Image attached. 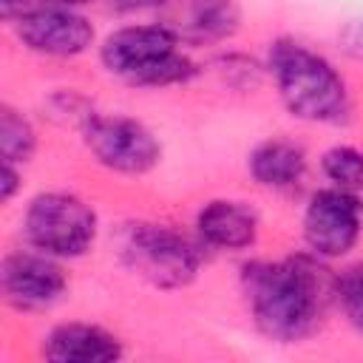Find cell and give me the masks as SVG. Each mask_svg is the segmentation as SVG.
Listing matches in <instances>:
<instances>
[{"label": "cell", "instance_id": "8fae6325", "mask_svg": "<svg viewBox=\"0 0 363 363\" xmlns=\"http://www.w3.org/2000/svg\"><path fill=\"white\" fill-rule=\"evenodd\" d=\"M196 230L204 244L218 250H244L255 244L258 216L244 201L216 199L204 204L196 216Z\"/></svg>", "mask_w": 363, "mask_h": 363}, {"label": "cell", "instance_id": "6da1fadb", "mask_svg": "<svg viewBox=\"0 0 363 363\" xmlns=\"http://www.w3.org/2000/svg\"><path fill=\"white\" fill-rule=\"evenodd\" d=\"M241 286L261 335L278 343H298L318 332L326 306L337 298V278L309 255L284 261H250L241 267Z\"/></svg>", "mask_w": 363, "mask_h": 363}, {"label": "cell", "instance_id": "9c48e42d", "mask_svg": "<svg viewBox=\"0 0 363 363\" xmlns=\"http://www.w3.org/2000/svg\"><path fill=\"white\" fill-rule=\"evenodd\" d=\"M14 31L26 48L45 57H77L94 43V26L74 9L28 11L14 20Z\"/></svg>", "mask_w": 363, "mask_h": 363}, {"label": "cell", "instance_id": "52a82bcc", "mask_svg": "<svg viewBox=\"0 0 363 363\" xmlns=\"http://www.w3.org/2000/svg\"><path fill=\"white\" fill-rule=\"evenodd\" d=\"M3 298L23 312L54 306L65 292V272L48 252H9L0 267Z\"/></svg>", "mask_w": 363, "mask_h": 363}, {"label": "cell", "instance_id": "4fadbf2b", "mask_svg": "<svg viewBox=\"0 0 363 363\" xmlns=\"http://www.w3.org/2000/svg\"><path fill=\"white\" fill-rule=\"evenodd\" d=\"M241 26L235 0H187L182 17V37L193 43H221Z\"/></svg>", "mask_w": 363, "mask_h": 363}, {"label": "cell", "instance_id": "ffe728a7", "mask_svg": "<svg viewBox=\"0 0 363 363\" xmlns=\"http://www.w3.org/2000/svg\"><path fill=\"white\" fill-rule=\"evenodd\" d=\"M20 187V173L14 170V162H3L0 167V201H11Z\"/></svg>", "mask_w": 363, "mask_h": 363}, {"label": "cell", "instance_id": "277c9868", "mask_svg": "<svg viewBox=\"0 0 363 363\" xmlns=\"http://www.w3.org/2000/svg\"><path fill=\"white\" fill-rule=\"evenodd\" d=\"M23 233L40 252L54 258H79L96 238V213L74 193H40L26 207Z\"/></svg>", "mask_w": 363, "mask_h": 363}, {"label": "cell", "instance_id": "30bf717a", "mask_svg": "<svg viewBox=\"0 0 363 363\" xmlns=\"http://www.w3.org/2000/svg\"><path fill=\"white\" fill-rule=\"evenodd\" d=\"M43 354L54 363H113L122 357V340L94 323H60L43 340Z\"/></svg>", "mask_w": 363, "mask_h": 363}, {"label": "cell", "instance_id": "5b68a950", "mask_svg": "<svg viewBox=\"0 0 363 363\" xmlns=\"http://www.w3.org/2000/svg\"><path fill=\"white\" fill-rule=\"evenodd\" d=\"M82 139L94 159L116 173L139 176L156 167L162 159V145L156 142V136L142 122L128 116L91 113L82 125Z\"/></svg>", "mask_w": 363, "mask_h": 363}, {"label": "cell", "instance_id": "8992f818", "mask_svg": "<svg viewBox=\"0 0 363 363\" xmlns=\"http://www.w3.org/2000/svg\"><path fill=\"white\" fill-rule=\"evenodd\" d=\"M360 201L352 190L323 187L303 210V241L318 258H340L360 238Z\"/></svg>", "mask_w": 363, "mask_h": 363}, {"label": "cell", "instance_id": "9a60e30c", "mask_svg": "<svg viewBox=\"0 0 363 363\" xmlns=\"http://www.w3.org/2000/svg\"><path fill=\"white\" fill-rule=\"evenodd\" d=\"M320 170L335 187H343L352 193L363 190V153L357 147H349V145L329 147L320 159Z\"/></svg>", "mask_w": 363, "mask_h": 363}, {"label": "cell", "instance_id": "d6986e66", "mask_svg": "<svg viewBox=\"0 0 363 363\" xmlns=\"http://www.w3.org/2000/svg\"><path fill=\"white\" fill-rule=\"evenodd\" d=\"M340 48L352 60H363V20H352L340 31Z\"/></svg>", "mask_w": 363, "mask_h": 363}, {"label": "cell", "instance_id": "7a4b0ae2", "mask_svg": "<svg viewBox=\"0 0 363 363\" xmlns=\"http://www.w3.org/2000/svg\"><path fill=\"white\" fill-rule=\"evenodd\" d=\"M267 68L275 79L284 108L303 119L320 125H337L349 119L352 102L343 77L306 45L281 37L269 45Z\"/></svg>", "mask_w": 363, "mask_h": 363}, {"label": "cell", "instance_id": "ba28073f", "mask_svg": "<svg viewBox=\"0 0 363 363\" xmlns=\"http://www.w3.org/2000/svg\"><path fill=\"white\" fill-rule=\"evenodd\" d=\"M176 45H179V31L170 26H159V23L156 26H125L105 37L99 48V60L111 74L133 82L145 68L173 54Z\"/></svg>", "mask_w": 363, "mask_h": 363}, {"label": "cell", "instance_id": "7c38bea8", "mask_svg": "<svg viewBox=\"0 0 363 363\" xmlns=\"http://www.w3.org/2000/svg\"><path fill=\"white\" fill-rule=\"evenodd\" d=\"M250 173L264 187L286 190L303 179L306 156L295 142L267 139V142L255 145V150L250 153Z\"/></svg>", "mask_w": 363, "mask_h": 363}, {"label": "cell", "instance_id": "e0dca14e", "mask_svg": "<svg viewBox=\"0 0 363 363\" xmlns=\"http://www.w3.org/2000/svg\"><path fill=\"white\" fill-rule=\"evenodd\" d=\"M218 65H221V74H224V79L230 85H235V88H252V85H258L261 71H258V65L252 60L238 57V54H230V57H221Z\"/></svg>", "mask_w": 363, "mask_h": 363}, {"label": "cell", "instance_id": "2e32d148", "mask_svg": "<svg viewBox=\"0 0 363 363\" xmlns=\"http://www.w3.org/2000/svg\"><path fill=\"white\" fill-rule=\"evenodd\" d=\"M337 301L346 320L363 332V264H354L337 275Z\"/></svg>", "mask_w": 363, "mask_h": 363}, {"label": "cell", "instance_id": "44dd1931", "mask_svg": "<svg viewBox=\"0 0 363 363\" xmlns=\"http://www.w3.org/2000/svg\"><path fill=\"white\" fill-rule=\"evenodd\" d=\"M113 11H122V14H133V11H153V9H162L167 6L170 0H108Z\"/></svg>", "mask_w": 363, "mask_h": 363}, {"label": "cell", "instance_id": "5bb4252c", "mask_svg": "<svg viewBox=\"0 0 363 363\" xmlns=\"http://www.w3.org/2000/svg\"><path fill=\"white\" fill-rule=\"evenodd\" d=\"M37 147V133L31 122L11 105L0 108V156L3 162H28Z\"/></svg>", "mask_w": 363, "mask_h": 363}, {"label": "cell", "instance_id": "3957f363", "mask_svg": "<svg viewBox=\"0 0 363 363\" xmlns=\"http://www.w3.org/2000/svg\"><path fill=\"white\" fill-rule=\"evenodd\" d=\"M119 261L159 289L187 286L201 267L199 247L167 224L130 221L116 233Z\"/></svg>", "mask_w": 363, "mask_h": 363}, {"label": "cell", "instance_id": "ac0fdd59", "mask_svg": "<svg viewBox=\"0 0 363 363\" xmlns=\"http://www.w3.org/2000/svg\"><path fill=\"white\" fill-rule=\"evenodd\" d=\"M91 0H0V11H3V20L14 23L20 14H28V11H51V9H77V6H85Z\"/></svg>", "mask_w": 363, "mask_h": 363}]
</instances>
